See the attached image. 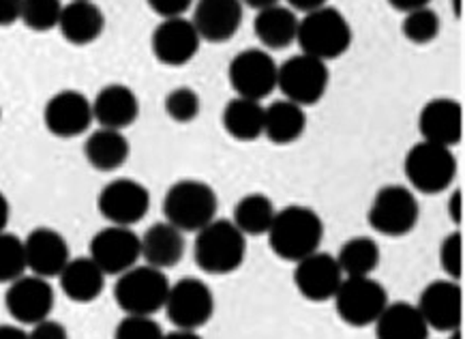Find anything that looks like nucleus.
I'll return each instance as SVG.
<instances>
[{
	"label": "nucleus",
	"mask_w": 465,
	"mask_h": 339,
	"mask_svg": "<svg viewBox=\"0 0 465 339\" xmlns=\"http://www.w3.org/2000/svg\"><path fill=\"white\" fill-rule=\"evenodd\" d=\"M266 236L271 249L279 258L298 263L320 249L322 239H324V222L313 208L290 204L283 211H277Z\"/></svg>",
	"instance_id": "obj_1"
},
{
	"label": "nucleus",
	"mask_w": 465,
	"mask_h": 339,
	"mask_svg": "<svg viewBox=\"0 0 465 339\" xmlns=\"http://www.w3.org/2000/svg\"><path fill=\"white\" fill-rule=\"evenodd\" d=\"M351 26L341 11L335 7H322L309 14H302L298 20L296 44L301 45L302 55H309L320 61H335L350 50Z\"/></svg>",
	"instance_id": "obj_2"
},
{
	"label": "nucleus",
	"mask_w": 465,
	"mask_h": 339,
	"mask_svg": "<svg viewBox=\"0 0 465 339\" xmlns=\"http://www.w3.org/2000/svg\"><path fill=\"white\" fill-rule=\"evenodd\" d=\"M247 255V236L232 224V219H213L198 230L193 258L198 269L211 275H228L241 269Z\"/></svg>",
	"instance_id": "obj_3"
},
{
	"label": "nucleus",
	"mask_w": 465,
	"mask_h": 339,
	"mask_svg": "<svg viewBox=\"0 0 465 339\" xmlns=\"http://www.w3.org/2000/svg\"><path fill=\"white\" fill-rule=\"evenodd\" d=\"M165 222L181 232H198L217 219L219 198L214 189L198 178H183L163 198Z\"/></svg>",
	"instance_id": "obj_4"
},
{
	"label": "nucleus",
	"mask_w": 465,
	"mask_h": 339,
	"mask_svg": "<svg viewBox=\"0 0 465 339\" xmlns=\"http://www.w3.org/2000/svg\"><path fill=\"white\" fill-rule=\"evenodd\" d=\"M168 290L170 279L165 271L154 269L151 264H135L118 275L114 299L129 316H153L159 309H163Z\"/></svg>",
	"instance_id": "obj_5"
},
{
	"label": "nucleus",
	"mask_w": 465,
	"mask_h": 339,
	"mask_svg": "<svg viewBox=\"0 0 465 339\" xmlns=\"http://www.w3.org/2000/svg\"><path fill=\"white\" fill-rule=\"evenodd\" d=\"M403 172L412 192L442 194L455 183L457 157L452 148L422 140L405 155Z\"/></svg>",
	"instance_id": "obj_6"
},
{
	"label": "nucleus",
	"mask_w": 465,
	"mask_h": 339,
	"mask_svg": "<svg viewBox=\"0 0 465 339\" xmlns=\"http://www.w3.org/2000/svg\"><path fill=\"white\" fill-rule=\"evenodd\" d=\"M367 219L378 234L389 236V239H401L419 224L420 204L410 187L386 185L375 194Z\"/></svg>",
	"instance_id": "obj_7"
},
{
	"label": "nucleus",
	"mask_w": 465,
	"mask_h": 339,
	"mask_svg": "<svg viewBox=\"0 0 465 339\" xmlns=\"http://www.w3.org/2000/svg\"><path fill=\"white\" fill-rule=\"evenodd\" d=\"M332 299H335L337 316L356 329L373 324L384 312V307L389 305L386 288L371 275L343 277Z\"/></svg>",
	"instance_id": "obj_8"
},
{
	"label": "nucleus",
	"mask_w": 465,
	"mask_h": 339,
	"mask_svg": "<svg viewBox=\"0 0 465 339\" xmlns=\"http://www.w3.org/2000/svg\"><path fill=\"white\" fill-rule=\"evenodd\" d=\"M328 82H331V71L326 63L302 52L279 65L277 88L283 93V99L301 108L320 104L328 91Z\"/></svg>",
	"instance_id": "obj_9"
},
{
	"label": "nucleus",
	"mask_w": 465,
	"mask_h": 339,
	"mask_svg": "<svg viewBox=\"0 0 465 339\" xmlns=\"http://www.w3.org/2000/svg\"><path fill=\"white\" fill-rule=\"evenodd\" d=\"M279 65L264 47H247L230 61L228 77L236 97L262 101L277 88Z\"/></svg>",
	"instance_id": "obj_10"
},
{
	"label": "nucleus",
	"mask_w": 465,
	"mask_h": 339,
	"mask_svg": "<svg viewBox=\"0 0 465 339\" xmlns=\"http://www.w3.org/2000/svg\"><path fill=\"white\" fill-rule=\"evenodd\" d=\"M163 309L176 329L198 331L214 314L213 290L198 277H183L170 284Z\"/></svg>",
	"instance_id": "obj_11"
},
{
	"label": "nucleus",
	"mask_w": 465,
	"mask_h": 339,
	"mask_svg": "<svg viewBox=\"0 0 465 339\" xmlns=\"http://www.w3.org/2000/svg\"><path fill=\"white\" fill-rule=\"evenodd\" d=\"M101 217L114 225H134L151 211V192L135 178H114L99 192Z\"/></svg>",
	"instance_id": "obj_12"
},
{
	"label": "nucleus",
	"mask_w": 465,
	"mask_h": 339,
	"mask_svg": "<svg viewBox=\"0 0 465 339\" xmlns=\"http://www.w3.org/2000/svg\"><path fill=\"white\" fill-rule=\"evenodd\" d=\"M88 258L105 275H121V273L129 271L131 266L138 264V260L142 258L140 236L129 225L110 224L93 236Z\"/></svg>",
	"instance_id": "obj_13"
},
{
	"label": "nucleus",
	"mask_w": 465,
	"mask_h": 339,
	"mask_svg": "<svg viewBox=\"0 0 465 339\" xmlns=\"http://www.w3.org/2000/svg\"><path fill=\"white\" fill-rule=\"evenodd\" d=\"M94 123L93 101L84 93L64 88L47 99L44 108L45 129L56 138L69 140L86 134Z\"/></svg>",
	"instance_id": "obj_14"
},
{
	"label": "nucleus",
	"mask_w": 465,
	"mask_h": 339,
	"mask_svg": "<svg viewBox=\"0 0 465 339\" xmlns=\"http://www.w3.org/2000/svg\"><path fill=\"white\" fill-rule=\"evenodd\" d=\"M54 301L56 296H54L52 284L33 273L31 275L24 273L22 277L9 284L7 293H5V307L17 324H37L41 320L50 318Z\"/></svg>",
	"instance_id": "obj_15"
},
{
	"label": "nucleus",
	"mask_w": 465,
	"mask_h": 339,
	"mask_svg": "<svg viewBox=\"0 0 465 339\" xmlns=\"http://www.w3.org/2000/svg\"><path fill=\"white\" fill-rule=\"evenodd\" d=\"M200 35L187 17H165L154 26L151 50L165 67H183L193 61L200 52Z\"/></svg>",
	"instance_id": "obj_16"
},
{
	"label": "nucleus",
	"mask_w": 465,
	"mask_h": 339,
	"mask_svg": "<svg viewBox=\"0 0 465 339\" xmlns=\"http://www.w3.org/2000/svg\"><path fill=\"white\" fill-rule=\"evenodd\" d=\"M420 316L425 318L429 329L450 333L461 329L463 323V290L452 279H435L427 284L416 303Z\"/></svg>",
	"instance_id": "obj_17"
},
{
	"label": "nucleus",
	"mask_w": 465,
	"mask_h": 339,
	"mask_svg": "<svg viewBox=\"0 0 465 339\" xmlns=\"http://www.w3.org/2000/svg\"><path fill=\"white\" fill-rule=\"evenodd\" d=\"M294 269L296 290L307 301L324 303L335 296L337 288L343 282V273L339 269L335 255L326 252H313L307 258L298 260Z\"/></svg>",
	"instance_id": "obj_18"
},
{
	"label": "nucleus",
	"mask_w": 465,
	"mask_h": 339,
	"mask_svg": "<svg viewBox=\"0 0 465 339\" xmlns=\"http://www.w3.org/2000/svg\"><path fill=\"white\" fill-rule=\"evenodd\" d=\"M242 14L241 0H195L191 22L202 41L225 44L242 26Z\"/></svg>",
	"instance_id": "obj_19"
},
{
	"label": "nucleus",
	"mask_w": 465,
	"mask_h": 339,
	"mask_svg": "<svg viewBox=\"0 0 465 339\" xmlns=\"http://www.w3.org/2000/svg\"><path fill=\"white\" fill-rule=\"evenodd\" d=\"M24 254H26V271L39 277H58L64 264L71 260L69 243L58 230L35 228L24 239Z\"/></svg>",
	"instance_id": "obj_20"
},
{
	"label": "nucleus",
	"mask_w": 465,
	"mask_h": 339,
	"mask_svg": "<svg viewBox=\"0 0 465 339\" xmlns=\"http://www.w3.org/2000/svg\"><path fill=\"white\" fill-rule=\"evenodd\" d=\"M422 140L452 148L463 138V108L457 99L438 97L427 101L419 115Z\"/></svg>",
	"instance_id": "obj_21"
},
{
	"label": "nucleus",
	"mask_w": 465,
	"mask_h": 339,
	"mask_svg": "<svg viewBox=\"0 0 465 339\" xmlns=\"http://www.w3.org/2000/svg\"><path fill=\"white\" fill-rule=\"evenodd\" d=\"M93 101V118L99 127L124 132L140 116V99L134 88L112 82L101 88Z\"/></svg>",
	"instance_id": "obj_22"
},
{
	"label": "nucleus",
	"mask_w": 465,
	"mask_h": 339,
	"mask_svg": "<svg viewBox=\"0 0 465 339\" xmlns=\"http://www.w3.org/2000/svg\"><path fill=\"white\" fill-rule=\"evenodd\" d=\"M56 28L71 45H91L105 31V15L94 0H71Z\"/></svg>",
	"instance_id": "obj_23"
},
{
	"label": "nucleus",
	"mask_w": 465,
	"mask_h": 339,
	"mask_svg": "<svg viewBox=\"0 0 465 339\" xmlns=\"http://www.w3.org/2000/svg\"><path fill=\"white\" fill-rule=\"evenodd\" d=\"M184 232L168 222H157L140 236V254L146 264L159 271L176 266L184 255Z\"/></svg>",
	"instance_id": "obj_24"
},
{
	"label": "nucleus",
	"mask_w": 465,
	"mask_h": 339,
	"mask_svg": "<svg viewBox=\"0 0 465 339\" xmlns=\"http://www.w3.org/2000/svg\"><path fill=\"white\" fill-rule=\"evenodd\" d=\"M298 20L301 17L296 11L279 3L258 11L253 20V33L264 50H285L296 44Z\"/></svg>",
	"instance_id": "obj_25"
},
{
	"label": "nucleus",
	"mask_w": 465,
	"mask_h": 339,
	"mask_svg": "<svg viewBox=\"0 0 465 339\" xmlns=\"http://www.w3.org/2000/svg\"><path fill=\"white\" fill-rule=\"evenodd\" d=\"M105 273L88 255L71 258L61 271V290L74 303H93L105 288Z\"/></svg>",
	"instance_id": "obj_26"
},
{
	"label": "nucleus",
	"mask_w": 465,
	"mask_h": 339,
	"mask_svg": "<svg viewBox=\"0 0 465 339\" xmlns=\"http://www.w3.org/2000/svg\"><path fill=\"white\" fill-rule=\"evenodd\" d=\"M375 339H427L429 326L412 303H389L373 323Z\"/></svg>",
	"instance_id": "obj_27"
},
{
	"label": "nucleus",
	"mask_w": 465,
	"mask_h": 339,
	"mask_svg": "<svg viewBox=\"0 0 465 339\" xmlns=\"http://www.w3.org/2000/svg\"><path fill=\"white\" fill-rule=\"evenodd\" d=\"M305 129L307 115L301 105L292 104L288 99H279L264 108V132L262 135L271 140L272 145H294L296 140L302 138Z\"/></svg>",
	"instance_id": "obj_28"
},
{
	"label": "nucleus",
	"mask_w": 465,
	"mask_h": 339,
	"mask_svg": "<svg viewBox=\"0 0 465 339\" xmlns=\"http://www.w3.org/2000/svg\"><path fill=\"white\" fill-rule=\"evenodd\" d=\"M131 145L124 132L99 127L84 142L86 162L99 172H114L129 162Z\"/></svg>",
	"instance_id": "obj_29"
},
{
	"label": "nucleus",
	"mask_w": 465,
	"mask_h": 339,
	"mask_svg": "<svg viewBox=\"0 0 465 339\" xmlns=\"http://www.w3.org/2000/svg\"><path fill=\"white\" fill-rule=\"evenodd\" d=\"M222 125L232 140L253 142L264 132V105L262 101L234 97L225 104Z\"/></svg>",
	"instance_id": "obj_30"
},
{
	"label": "nucleus",
	"mask_w": 465,
	"mask_h": 339,
	"mask_svg": "<svg viewBox=\"0 0 465 339\" xmlns=\"http://www.w3.org/2000/svg\"><path fill=\"white\" fill-rule=\"evenodd\" d=\"M277 208L266 194H247L236 202L234 219L232 224L242 232L244 236H264L271 230Z\"/></svg>",
	"instance_id": "obj_31"
},
{
	"label": "nucleus",
	"mask_w": 465,
	"mask_h": 339,
	"mask_svg": "<svg viewBox=\"0 0 465 339\" xmlns=\"http://www.w3.org/2000/svg\"><path fill=\"white\" fill-rule=\"evenodd\" d=\"M335 258L345 277H365L380 266L381 249L369 236H354L343 243Z\"/></svg>",
	"instance_id": "obj_32"
},
{
	"label": "nucleus",
	"mask_w": 465,
	"mask_h": 339,
	"mask_svg": "<svg viewBox=\"0 0 465 339\" xmlns=\"http://www.w3.org/2000/svg\"><path fill=\"white\" fill-rule=\"evenodd\" d=\"M440 28H442V22H440V15L435 14L431 7H420V9L403 14L401 33L410 44L414 45L433 44V41L438 39Z\"/></svg>",
	"instance_id": "obj_33"
},
{
	"label": "nucleus",
	"mask_w": 465,
	"mask_h": 339,
	"mask_svg": "<svg viewBox=\"0 0 465 339\" xmlns=\"http://www.w3.org/2000/svg\"><path fill=\"white\" fill-rule=\"evenodd\" d=\"M63 0H24L20 22L35 33H47L58 26Z\"/></svg>",
	"instance_id": "obj_34"
},
{
	"label": "nucleus",
	"mask_w": 465,
	"mask_h": 339,
	"mask_svg": "<svg viewBox=\"0 0 465 339\" xmlns=\"http://www.w3.org/2000/svg\"><path fill=\"white\" fill-rule=\"evenodd\" d=\"M26 273V254H24V239L0 232V284H11Z\"/></svg>",
	"instance_id": "obj_35"
},
{
	"label": "nucleus",
	"mask_w": 465,
	"mask_h": 339,
	"mask_svg": "<svg viewBox=\"0 0 465 339\" xmlns=\"http://www.w3.org/2000/svg\"><path fill=\"white\" fill-rule=\"evenodd\" d=\"M165 115L170 116V121L187 125L193 123L200 116L202 110V99L198 91H193L191 86H178L174 91H170L163 99Z\"/></svg>",
	"instance_id": "obj_36"
},
{
	"label": "nucleus",
	"mask_w": 465,
	"mask_h": 339,
	"mask_svg": "<svg viewBox=\"0 0 465 339\" xmlns=\"http://www.w3.org/2000/svg\"><path fill=\"white\" fill-rule=\"evenodd\" d=\"M440 266L446 277L459 282L463 275V234L461 232H450L440 245Z\"/></svg>",
	"instance_id": "obj_37"
},
{
	"label": "nucleus",
	"mask_w": 465,
	"mask_h": 339,
	"mask_svg": "<svg viewBox=\"0 0 465 339\" xmlns=\"http://www.w3.org/2000/svg\"><path fill=\"white\" fill-rule=\"evenodd\" d=\"M157 320L153 316H124L114 331V339H163Z\"/></svg>",
	"instance_id": "obj_38"
},
{
	"label": "nucleus",
	"mask_w": 465,
	"mask_h": 339,
	"mask_svg": "<svg viewBox=\"0 0 465 339\" xmlns=\"http://www.w3.org/2000/svg\"><path fill=\"white\" fill-rule=\"evenodd\" d=\"M195 0H146L153 14H157L161 20L165 17H183L189 9H193Z\"/></svg>",
	"instance_id": "obj_39"
},
{
	"label": "nucleus",
	"mask_w": 465,
	"mask_h": 339,
	"mask_svg": "<svg viewBox=\"0 0 465 339\" xmlns=\"http://www.w3.org/2000/svg\"><path fill=\"white\" fill-rule=\"evenodd\" d=\"M28 337L31 339H69V331H67V326H64L63 323H58V320L45 318V320H41V323L33 324V331L28 333Z\"/></svg>",
	"instance_id": "obj_40"
},
{
	"label": "nucleus",
	"mask_w": 465,
	"mask_h": 339,
	"mask_svg": "<svg viewBox=\"0 0 465 339\" xmlns=\"http://www.w3.org/2000/svg\"><path fill=\"white\" fill-rule=\"evenodd\" d=\"M22 5L24 0H0V28L20 22Z\"/></svg>",
	"instance_id": "obj_41"
},
{
	"label": "nucleus",
	"mask_w": 465,
	"mask_h": 339,
	"mask_svg": "<svg viewBox=\"0 0 465 339\" xmlns=\"http://www.w3.org/2000/svg\"><path fill=\"white\" fill-rule=\"evenodd\" d=\"M449 215L455 224H461L463 219V192L461 189H455L449 198Z\"/></svg>",
	"instance_id": "obj_42"
},
{
	"label": "nucleus",
	"mask_w": 465,
	"mask_h": 339,
	"mask_svg": "<svg viewBox=\"0 0 465 339\" xmlns=\"http://www.w3.org/2000/svg\"><path fill=\"white\" fill-rule=\"evenodd\" d=\"M328 0H288V7L296 14H309V11L326 7Z\"/></svg>",
	"instance_id": "obj_43"
},
{
	"label": "nucleus",
	"mask_w": 465,
	"mask_h": 339,
	"mask_svg": "<svg viewBox=\"0 0 465 339\" xmlns=\"http://www.w3.org/2000/svg\"><path fill=\"white\" fill-rule=\"evenodd\" d=\"M386 3H389L392 9L401 11V14H408V11L429 7V3H431V0H386Z\"/></svg>",
	"instance_id": "obj_44"
},
{
	"label": "nucleus",
	"mask_w": 465,
	"mask_h": 339,
	"mask_svg": "<svg viewBox=\"0 0 465 339\" xmlns=\"http://www.w3.org/2000/svg\"><path fill=\"white\" fill-rule=\"evenodd\" d=\"M0 339H31L28 333L17 324H0Z\"/></svg>",
	"instance_id": "obj_45"
},
{
	"label": "nucleus",
	"mask_w": 465,
	"mask_h": 339,
	"mask_svg": "<svg viewBox=\"0 0 465 339\" xmlns=\"http://www.w3.org/2000/svg\"><path fill=\"white\" fill-rule=\"evenodd\" d=\"M9 217H11V206H9V200H7V195H5L3 192H0V232L7 230Z\"/></svg>",
	"instance_id": "obj_46"
},
{
	"label": "nucleus",
	"mask_w": 465,
	"mask_h": 339,
	"mask_svg": "<svg viewBox=\"0 0 465 339\" xmlns=\"http://www.w3.org/2000/svg\"><path fill=\"white\" fill-rule=\"evenodd\" d=\"M163 339H202L198 331H189V329H176L172 333H165Z\"/></svg>",
	"instance_id": "obj_47"
},
{
	"label": "nucleus",
	"mask_w": 465,
	"mask_h": 339,
	"mask_svg": "<svg viewBox=\"0 0 465 339\" xmlns=\"http://www.w3.org/2000/svg\"><path fill=\"white\" fill-rule=\"evenodd\" d=\"M242 7H249V9H255V11H262L266 7H272V5H279L282 0H241Z\"/></svg>",
	"instance_id": "obj_48"
},
{
	"label": "nucleus",
	"mask_w": 465,
	"mask_h": 339,
	"mask_svg": "<svg viewBox=\"0 0 465 339\" xmlns=\"http://www.w3.org/2000/svg\"><path fill=\"white\" fill-rule=\"evenodd\" d=\"M461 3H463V0H452V11H455L457 17H461V14H463Z\"/></svg>",
	"instance_id": "obj_49"
},
{
	"label": "nucleus",
	"mask_w": 465,
	"mask_h": 339,
	"mask_svg": "<svg viewBox=\"0 0 465 339\" xmlns=\"http://www.w3.org/2000/svg\"><path fill=\"white\" fill-rule=\"evenodd\" d=\"M449 339H463V335H461V329L450 331V333H449Z\"/></svg>",
	"instance_id": "obj_50"
},
{
	"label": "nucleus",
	"mask_w": 465,
	"mask_h": 339,
	"mask_svg": "<svg viewBox=\"0 0 465 339\" xmlns=\"http://www.w3.org/2000/svg\"><path fill=\"white\" fill-rule=\"evenodd\" d=\"M0 116H3V110H0Z\"/></svg>",
	"instance_id": "obj_51"
}]
</instances>
